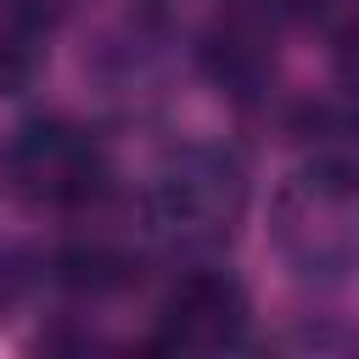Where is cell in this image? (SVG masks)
<instances>
[{"instance_id":"cell-1","label":"cell","mask_w":359,"mask_h":359,"mask_svg":"<svg viewBox=\"0 0 359 359\" xmlns=\"http://www.w3.org/2000/svg\"><path fill=\"white\" fill-rule=\"evenodd\" d=\"M247 213V174L230 151L219 146H185L168 157L146 191V219L151 236L180 247V252H208L236 236Z\"/></svg>"},{"instance_id":"cell-2","label":"cell","mask_w":359,"mask_h":359,"mask_svg":"<svg viewBox=\"0 0 359 359\" xmlns=\"http://www.w3.org/2000/svg\"><path fill=\"white\" fill-rule=\"evenodd\" d=\"M275 241L297 275L359 269V168L314 157L275 202Z\"/></svg>"},{"instance_id":"cell-3","label":"cell","mask_w":359,"mask_h":359,"mask_svg":"<svg viewBox=\"0 0 359 359\" xmlns=\"http://www.w3.org/2000/svg\"><path fill=\"white\" fill-rule=\"evenodd\" d=\"M6 185L34 208L90 202L101 185V151L73 123H28L6 146Z\"/></svg>"},{"instance_id":"cell-4","label":"cell","mask_w":359,"mask_h":359,"mask_svg":"<svg viewBox=\"0 0 359 359\" xmlns=\"http://www.w3.org/2000/svg\"><path fill=\"white\" fill-rule=\"evenodd\" d=\"M241 337H247V292L230 275L202 269V275H185L163 297V314H157V342L163 348L219 353V348H236Z\"/></svg>"},{"instance_id":"cell-5","label":"cell","mask_w":359,"mask_h":359,"mask_svg":"<svg viewBox=\"0 0 359 359\" xmlns=\"http://www.w3.org/2000/svg\"><path fill=\"white\" fill-rule=\"evenodd\" d=\"M337 67H342V84L359 95V22L342 28V39H337Z\"/></svg>"}]
</instances>
